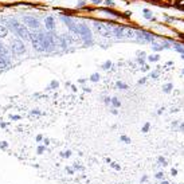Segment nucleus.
<instances>
[{"mask_svg":"<svg viewBox=\"0 0 184 184\" xmlns=\"http://www.w3.org/2000/svg\"><path fill=\"white\" fill-rule=\"evenodd\" d=\"M181 58H183V59H184V54H181Z\"/></svg>","mask_w":184,"mask_h":184,"instance_id":"de8ad7c7","label":"nucleus"},{"mask_svg":"<svg viewBox=\"0 0 184 184\" xmlns=\"http://www.w3.org/2000/svg\"><path fill=\"white\" fill-rule=\"evenodd\" d=\"M149 128H151V124H149V122H146V124L143 126L141 132H143V133H148V132H149Z\"/></svg>","mask_w":184,"mask_h":184,"instance_id":"a211bd4d","label":"nucleus"},{"mask_svg":"<svg viewBox=\"0 0 184 184\" xmlns=\"http://www.w3.org/2000/svg\"><path fill=\"white\" fill-rule=\"evenodd\" d=\"M138 63H140L141 66H144V59L143 58H138Z\"/></svg>","mask_w":184,"mask_h":184,"instance_id":"58836bf2","label":"nucleus"},{"mask_svg":"<svg viewBox=\"0 0 184 184\" xmlns=\"http://www.w3.org/2000/svg\"><path fill=\"white\" fill-rule=\"evenodd\" d=\"M157 160H159V163H160V164H161V165H164V167L168 164V163H167V160H165L163 156H159V159H157Z\"/></svg>","mask_w":184,"mask_h":184,"instance_id":"5701e85b","label":"nucleus"},{"mask_svg":"<svg viewBox=\"0 0 184 184\" xmlns=\"http://www.w3.org/2000/svg\"><path fill=\"white\" fill-rule=\"evenodd\" d=\"M7 145H8V144H7L6 141H3V143H0V148H3V149H4V148H7Z\"/></svg>","mask_w":184,"mask_h":184,"instance_id":"2f4dec72","label":"nucleus"},{"mask_svg":"<svg viewBox=\"0 0 184 184\" xmlns=\"http://www.w3.org/2000/svg\"><path fill=\"white\" fill-rule=\"evenodd\" d=\"M43 143H44V146H46V145H49L50 144V140L49 138H43Z\"/></svg>","mask_w":184,"mask_h":184,"instance_id":"f704fd0d","label":"nucleus"},{"mask_svg":"<svg viewBox=\"0 0 184 184\" xmlns=\"http://www.w3.org/2000/svg\"><path fill=\"white\" fill-rule=\"evenodd\" d=\"M105 3H106V6H112V7L114 6V3H113V1H112V0H106Z\"/></svg>","mask_w":184,"mask_h":184,"instance_id":"473e14b6","label":"nucleus"},{"mask_svg":"<svg viewBox=\"0 0 184 184\" xmlns=\"http://www.w3.org/2000/svg\"><path fill=\"white\" fill-rule=\"evenodd\" d=\"M159 55H153V57H148V59L151 61V62H156V61H159Z\"/></svg>","mask_w":184,"mask_h":184,"instance_id":"cd10ccee","label":"nucleus"},{"mask_svg":"<svg viewBox=\"0 0 184 184\" xmlns=\"http://www.w3.org/2000/svg\"><path fill=\"white\" fill-rule=\"evenodd\" d=\"M10 118L16 121V120H20V116H18V114H12V116H10Z\"/></svg>","mask_w":184,"mask_h":184,"instance_id":"c85d7f7f","label":"nucleus"},{"mask_svg":"<svg viewBox=\"0 0 184 184\" xmlns=\"http://www.w3.org/2000/svg\"><path fill=\"white\" fill-rule=\"evenodd\" d=\"M179 128H180V130H184V122H181L180 126H179Z\"/></svg>","mask_w":184,"mask_h":184,"instance_id":"c03bdc74","label":"nucleus"},{"mask_svg":"<svg viewBox=\"0 0 184 184\" xmlns=\"http://www.w3.org/2000/svg\"><path fill=\"white\" fill-rule=\"evenodd\" d=\"M124 33H125V30H124L122 27L114 28V35H116L117 38H122V36H124Z\"/></svg>","mask_w":184,"mask_h":184,"instance_id":"6e6552de","label":"nucleus"},{"mask_svg":"<svg viewBox=\"0 0 184 184\" xmlns=\"http://www.w3.org/2000/svg\"><path fill=\"white\" fill-rule=\"evenodd\" d=\"M23 20H24L26 24H27L28 27H31V28H38L39 27V22L33 16H26Z\"/></svg>","mask_w":184,"mask_h":184,"instance_id":"20e7f679","label":"nucleus"},{"mask_svg":"<svg viewBox=\"0 0 184 184\" xmlns=\"http://www.w3.org/2000/svg\"><path fill=\"white\" fill-rule=\"evenodd\" d=\"M112 67V62L110 61H108V62H105L102 65V69H105V70H108V69H110Z\"/></svg>","mask_w":184,"mask_h":184,"instance_id":"393cba45","label":"nucleus"},{"mask_svg":"<svg viewBox=\"0 0 184 184\" xmlns=\"http://www.w3.org/2000/svg\"><path fill=\"white\" fill-rule=\"evenodd\" d=\"M79 34H82L85 38L90 39V31H89V28H87L85 24H81V26H79Z\"/></svg>","mask_w":184,"mask_h":184,"instance_id":"423d86ee","label":"nucleus"},{"mask_svg":"<svg viewBox=\"0 0 184 184\" xmlns=\"http://www.w3.org/2000/svg\"><path fill=\"white\" fill-rule=\"evenodd\" d=\"M94 27H95V30H97V33L100 34V35H102V36H110L112 35V31H110V28H108V26L95 22Z\"/></svg>","mask_w":184,"mask_h":184,"instance_id":"7ed1b4c3","label":"nucleus"},{"mask_svg":"<svg viewBox=\"0 0 184 184\" xmlns=\"http://www.w3.org/2000/svg\"><path fill=\"white\" fill-rule=\"evenodd\" d=\"M181 74H183V75H184V69H183V71H181Z\"/></svg>","mask_w":184,"mask_h":184,"instance_id":"09e8293b","label":"nucleus"},{"mask_svg":"<svg viewBox=\"0 0 184 184\" xmlns=\"http://www.w3.org/2000/svg\"><path fill=\"white\" fill-rule=\"evenodd\" d=\"M144 16H145L146 19H151V18H152V12L149 11V10H144Z\"/></svg>","mask_w":184,"mask_h":184,"instance_id":"b1692460","label":"nucleus"},{"mask_svg":"<svg viewBox=\"0 0 184 184\" xmlns=\"http://www.w3.org/2000/svg\"><path fill=\"white\" fill-rule=\"evenodd\" d=\"M31 114H36V116H39V114H42V113L39 110H33V112H31Z\"/></svg>","mask_w":184,"mask_h":184,"instance_id":"e433bc0d","label":"nucleus"},{"mask_svg":"<svg viewBox=\"0 0 184 184\" xmlns=\"http://www.w3.org/2000/svg\"><path fill=\"white\" fill-rule=\"evenodd\" d=\"M73 169L74 171H84L85 168H84V165L78 164V163H74V164H73Z\"/></svg>","mask_w":184,"mask_h":184,"instance_id":"ddd939ff","label":"nucleus"},{"mask_svg":"<svg viewBox=\"0 0 184 184\" xmlns=\"http://www.w3.org/2000/svg\"><path fill=\"white\" fill-rule=\"evenodd\" d=\"M141 70H143V71H148V70H149V67H148L146 65H144V67H141Z\"/></svg>","mask_w":184,"mask_h":184,"instance_id":"4c0bfd02","label":"nucleus"},{"mask_svg":"<svg viewBox=\"0 0 184 184\" xmlns=\"http://www.w3.org/2000/svg\"><path fill=\"white\" fill-rule=\"evenodd\" d=\"M24 51H26V47L22 43V41H14L11 43V52L14 55H22L24 54Z\"/></svg>","mask_w":184,"mask_h":184,"instance_id":"f03ea898","label":"nucleus"},{"mask_svg":"<svg viewBox=\"0 0 184 184\" xmlns=\"http://www.w3.org/2000/svg\"><path fill=\"white\" fill-rule=\"evenodd\" d=\"M110 103L114 106V108H120V106H121V102H120V101L117 100L116 97H113V98H112V102H110Z\"/></svg>","mask_w":184,"mask_h":184,"instance_id":"f8f14e48","label":"nucleus"},{"mask_svg":"<svg viewBox=\"0 0 184 184\" xmlns=\"http://www.w3.org/2000/svg\"><path fill=\"white\" fill-rule=\"evenodd\" d=\"M58 86H59L58 81H52L51 84H50V87H47V89H58Z\"/></svg>","mask_w":184,"mask_h":184,"instance_id":"6ab92c4d","label":"nucleus"},{"mask_svg":"<svg viewBox=\"0 0 184 184\" xmlns=\"http://www.w3.org/2000/svg\"><path fill=\"white\" fill-rule=\"evenodd\" d=\"M171 175L176 176V175H177V169H176V168H172V169H171Z\"/></svg>","mask_w":184,"mask_h":184,"instance_id":"c756f323","label":"nucleus"},{"mask_svg":"<svg viewBox=\"0 0 184 184\" xmlns=\"http://www.w3.org/2000/svg\"><path fill=\"white\" fill-rule=\"evenodd\" d=\"M10 27H11L22 39H30V33H28V30L22 23H16L15 20H12V22L10 23Z\"/></svg>","mask_w":184,"mask_h":184,"instance_id":"f257e3e1","label":"nucleus"},{"mask_svg":"<svg viewBox=\"0 0 184 184\" xmlns=\"http://www.w3.org/2000/svg\"><path fill=\"white\" fill-rule=\"evenodd\" d=\"M84 4H85V1H84V0H79V3H78V7H82V6H84Z\"/></svg>","mask_w":184,"mask_h":184,"instance_id":"a19ab883","label":"nucleus"},{"mask_svg":"<svg viewBox=\"0 0 184 184\" xmlns=\"http://www.w3.org/2000/svg\"><path fill=\"white\" fill-rule=\"evenodd\" d=\"M8 35V30L4 26H0V38H6Z\"/></svg>","mask_w":184,"mask_h":184,"instance_id":"9d476101","label":"nucleus"},{"mask_svg":"<svg viewBox=\"0 0 184 184\" xmlns=\"http://www.w3.org/2000/svg\"><path fill=\"white\" fill-rule=\"evenodd\" d=\"M110 167L113 168V169H116V171H121V165H120L118 163H116V161H112L110 163Z\"/></svg>","mask_w":184,"mask_h":184,"instance_id":"4468645a","label":"nucleus"},{"mask_svg":"<svg viewBox=\"0 0 184 184\" xmlns=\"http://www.w3.org/2000/svg\"><path fill=\"white\" fill-rule=\"evenodd\" d=\"M112 114H116V116H117V114H118V112H117V110H112Z\"/></svg>","mask_w":184,"mask_h":184,"instance_id":"49530a36","label":"nucleus"},{"mask_svg":"<svg viewBox=\"0 0 184 184\" xmlns=\"http://www.w3.org/2000/svg\"><path fill=\"white\" fill-rule=\"evenodd\" d=\"M116 86L118 87V89H122V90H125V89H128V86L124 84V82H117L116 84Z\"/></svg>","mask_w":184,"mask_h":184,"instance_id":"aec40b11","label":"nucleus"},{"mask_svg":"<svg viewBox=\"0 0 184 184\" xmlns=\"http://www.w3.org/2000/svg\"><path fill=\"white\" fill-rule=\"evenodd\" d=\"M146 82V78H141L140 81H138V85H144Z\"/></svg>","mask_w":184,"mask_h":184,"instance_id":"72a5a7b5","label":"nucleus"},{"mask_svg":"<svg viewBox=\"0 0 184 184\" xmlns=\"http://www.w3.org/2000/svg\"><path fill=\"white\" fill-rule=\"evenodd\" d=\"M172 89H173V85H172V84H168V85H165V86H164L163 92H164V93H169Z\"/></svg>","mask_w":184,"mask_h":184,"instance_id":"2eb2a0df","label":"nucleus"},{"mask_svg":"<svg viewBox=\"0 0 184 184\" xmlns=\"http://www.w3.org/2000/svg\"><path fill=\"white\" fill-rule=\"evenodd\" d=\"M43 152H46V146H44V145H39L38 149H36V153H38V154H42Z\"/></svg>","mask_w":184,"mask_h":184,"instance_id":"f3484780","label":"nucleus"},{"mask_svg":"<svg viewBox=\"0 0 184 184\" xmlns=\"http://www.w3.org/2000/svg\"><path fill=\"white\" fill-rule=\"evenodd\" d=\"M110 102H112V100H110L109 97H106V98H105V103H110Z\"/></svg>","mask_w":184,"mask_h":184,"instance_id":"ea45409f","label":"nucleus"},{"mask_svg":"<svg viewBox=\"0 0 184 184\" xmlns=\"http://www.w3.org/2000/svg\"><path fill=\"white\" fill-rule=\"evenodd\" d=\"M124 36H128L129 39H134L136 38V33L133 30H125V34H124Z\"/></svg>","mask_w":184,"mask_h":184,"instance_id":"1a4fd4ad","label":"nucleus"},{"mask_svg":"<svg viewBox=\"0 0 184 184\" xmlns=\"http://www.w3.org/2000/svg\"><path fill=\"white\" fill-rule=\"evenodd\" d=\"M146 179H148V177H146V176H143V179H141V183H144V181H146Z\"/></svg>","mask_w":184,"mask_h":184,"instance_id":"a18cd8bd","label":"nucleus"},{"mask_svg":"<svg viewBox=\"0 0 184 184\" xmlns=\"http://www.w3.org/2000/svg\"><path fill=\"white\" fill-rule=\"evenodd\" d=\"M61 156L65 157V159H67V157L71 156V151H66V152H61Z\"/></svg>","mask_w":184,"mask_h":184,"instance_id":"4be33fe9","label":"nucleus"},{"mask_svg":"<svg viewBox=\"0 0 184 184\" xmlns=\"http://www.w3.org/2000/svg\"><path fill=\"white\" fill-rule=\"evenodd\" d=\"M8 65H10V59H8V57L0 55V69H6Z\"/></svg>","mask_w":184,"mask_h":184,"instance_id":"0eeeda50","label":"nucleus"},{"mask_svg":"<svg viewBox=\"0 0 184 184\" xmlns=\"http://www.w3.org/2000/svg\"><path fill=\"white\" fill-rule=\"evenodd\" d=\"M42 140H43V136H42V134L36 136V141H38V143H42Z\"/></svg>","mask_w":184,"mask_h":184,"instance_id":"7c9ffc66","label":"nucleus"},{"mask_svg":"<svg viewBox=\"0 0 184 184\" xmlns=\"http://www.w3.org/2000/svg\"><path fill=\"white\" fill-rule=\"evenodd\" d=\"M160 184H171V183H169V181H167V180H161V181H160Z\"/></svg>","mask_w":184,"mask_h":184,"instance_id":"79ce46f5","label":"nucleus"},{"mask_svg":"<svg viewBox=\"0 0 184 184\" xmlns=\"http://www.w3.org/2000/svg\"><path fill=\"white\" fill-rule=\"evenodd\" d=\"M0 55H4V57H7V55H8V50H7L1 43H0Z\"/></svg>","mask_w":184,"mask_h":184,"instance_id":"9b49d317","label":"nucleus"},{"mask_svg":"<svg viewBox=\"0 0 184 184\" xmlns=\"http://www.w3.org/2000/svg\"><path fill=\"white\" fill-rule=\"evenodd\" d=\"M66 172H67L69 175H74V173H75V171H74L71 167H66Z\"/></svg>","mask_w":184,"mask_h":184,"instance_id":"bb28decb","label":"nucleus"},{"mask_svg":"<svg viewBox=\"0 0 184 184\" xmlns=\"http://www.w3.org/2000/svg\"><path fill=\"white\" fill-rule=\"evenodd\" d=\"M120 140H121L122 143H125V144H130V138L128 137V136H125V134H122L121 137H120Z\"/></svg>","mask_w":184,"mask_h":184,"instance_id":"dca6fc26","label":"nucleus"},{"mask_svg":"<svg viewBox=\"0 0 184 184\" xmlns=\"http://www.w3.org/2000/svg\"><path fill=\"white\" fill-rule=\"evenodd\" d=\"M44 26H46L47 30H54L55 28V22L52 16H47L46 20H44Z\"/></svg>","mask_w":184,"mask_h":184,"instance_id":"39448f33","label":"nucleus"},{"mask_svg":"<svg viewBox=\"0 0 184 184\" xmlns=\"http://www.w3.org/2000/svg\"><path fill=\"white\" fill-rule=\"evenodd\" d=\"M90 81H93V82H97V81H100V74H93L92 77H90Z\"/></svg>","mask_w":184,"mask_h":184,"instance_id":"412c9836","label":"nucleus"},{"mask_svg":"<svg viewBox=\"0 0 184 184\" xmlns=\"http://www.w3.org/2000/svg\"><path fill=\"white\" fill-rule=\"evenodd\" d=\"M105 161L108 163V164H110V163H112V159H109V157H106V159H105Z\"/></svg>","mask_w":184,"mask_h":184,"instance_id":"37998d69","label":"nucleus"},{"mask_svg":"<svg viewBox=\"0 0 184 184\" xmlns=\"http://www.w3.org/2000/svg\"><path fill=\"white\" fill-rule=\"evenodd\" d=\"M151 77H152V78H157V71H153V73H151Z\"/></svg>","mask_w":184,"mask_h":184,"instance_id":"c9c22d12","label":"nucleus"},{"mask_svg":"<svg viewBox=\"0 0 184 184\" xmlns=\"http://www.w3.org/2000/svg\"><path fill=\"white\" fill-rule=\"evenodd\" d=\"M154 177L159 179V180H164V173H163V172H157L156 175H154Z\"/></svg>","mask_w":184,"mask_h":184,"instance_id":"a878e982","label":"nucleus"}]
</instances>
